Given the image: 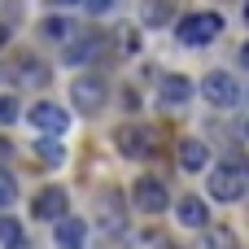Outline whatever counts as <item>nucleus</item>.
Wrapping results in <instances>:
<instances>
[{
  "label": "nucleus",
  "instance_id": "9",
  "mask_svg": "<svg viewBox=\"0 0 249 249\" xmlns=\"http://www.w3.org/2000/svg\"><path fill=\"white\" fill-rule=\"evenodd\" d=\"M188 96H193V79H184V74H166L162 88H158V105L162 109H184Z\"/></svg>",
  "mask_w": 249,
  "mask_h": 249
},
{
  "label": "nucleus",
  "instance_id": "8",
  "mask_svg": "<svg viewBox=\"0 0 249 249\" xmlns=\"http://www.w3.org/2000/svg\"><path fill=\"white\" fill-rule=\"evenodd\" d=\"M101 48H105V35H101V31H88V35H70L61 57H66L70 66H88V61L101 57Z\"/></svg>",
  "mask_w": 249,
  "mask_h": 249
},
{
  "label": "nucleus",
  "instance_id": "7",
  "mask_svg": "<svg viewBox=\"0 0 249 249\" xmlns=\"http://www.w3.org/2000/svg\"><path fill=\"white\" fill-rule=\"evenodd\" d=\"M66 210H70V197H66V188H57V184L39 188L35 201H31V214H35L39 223H53V219H61Z\"/></svg>",
  "mask_w": 249,
  "mask_h": 249
},
{
  "label": "nucleus",
  "instance_id": "27",
  "mask_svg": "<svg viewBox=\"0 0 249 249\" xmlns=\"http://www.w3.org/2000/svg\"><path fill=\"white\" fill-rule=\"evenodd\" d=\"M162 249H171V245H162Z\"/></svg>",
  "mask_w": 249,
  "mask_h": 249
},
{
  "label": "nucleus",
  "instance_id": "5",
  "mask_svg": "<svg viewBox=\"0 0 249 249\" xmlns=\"http://www.w3.org/2000/svg\"><path fill=\"white\" fill-rule=\"evenodd\" d=\"M26 123H31L39 136H66V127H70L66 109H61V105H53V101H35V105H31V114H26Z\"/></svg>",
  "mask_w": 249,
  "mask_h": 249
},
{
  "label": "nucleus",
  "instance_id": "16",
  "mask_svg": "<svg viewBox=\"0 0 249 249\" xmlns=\"http://www.w3.org/2000/svg\"><path fill=\"white\" fill-rule=\"evenodd\" d=\"M140 22L144 26H166L171 22V0H144L140 4Z\"/></svg>",
  "mask_w": 249,
  "mask_h": 249
},
{
  "label": "nucleus",
  "instance_id": "21",
  "mask_svg": "<svg viewBox=\"0 0 249 249\" xmlns=\"http://www.w3.org/2000/svg\"><path fill=\"white\" fill-rule=\"evenodd\" d=\"M0 123H4V127L18 123V101H13V96H0Z\"/></svg>",
  "mask_w": 249,
  "mask_h": 249
},
{
  "label": "nucleus",
  "instance_id": "14",
  "mask_svg": "<svg viewBox=\"0 0 249 249\" xmlns=\"http://www.w3.org/2000/svg\"><path fill=\"white\" fill-rule=\"evenodd\" d=\"M206 162H210V149L201 140H184L179 144V166L184 171H206Z\"/></svg>",
  "mask_w": 249,
  "mask_h": 249
},
{
  "label": "nucleus",
  "instance_id": "6",
  "mask_svg": "<svg viewBox=\"0 0 249 249\" xmlns=\"http://www.w3.org/2000/svg\"><path fill=\"white\" fill-rule=\"evenodd\" d=\"M131 201H136L140 214H162V210L171 206V193H166L162 179H136V184H131Z\"/></svg>",
  "mask_w": 249,
  "mask_h": 249
},
{
  "label": "nucleus",
  "instance_id": "10",
  "mask_svg": "<svg viewBox=\"0 0 249 249\" xmlns=\"http://www.w3.org/2000/svg\"><path fill=\"white\" fill-rule=\"evenodd\" d=\"M114 144H118V153H123V158H144V149H149L144 127H136V123H123V127L114 131Z\"/></svg>",
  "mask_w": 249,
  "mask_h": 249
},
{
  "label": "nucleus",
  "instance_id": "19",
  "mask_svg": "<svg viewBox=\"0 0 249 249\" xmlns=\"http://www.w3.org/2000/svg\"><path fill=\"white\" fill-rule=\"evenodd\" d=\"M22 236V223L13 219V214H0V245H9V241H18Z\"/></svg>",
  "mask_w": 249,
  "mask_h": 249
},
{
  "label": "nucleus",
  "instance_id": "22",
  "mask_svg": "<svg viewBox=\"0 0 249 249\" xmlns=\"http://www.w3.org/2000/svg\"><path fill=\"white\" fill-rule=\"evenodd\" d=\"M118 44H123V53L131 57V53H136V31H131V26H127V31H118Z\"/></svg>",
  "mask_w": 249,
  "mask_h": 249
},
{
  "label": "nucleus",
  "instance_id": "23",
  "mask_svg": "<svg viewBox=\"0 0 249 249\" xmlns=\"http://www.w3.org/2000/svg\"><path fill=\"white\" fill-rule=\"evenodd\" d=\"M79 9H88V13H105V9H114V0H79Z\"/></svg>",
  "mask_w": 249,
  "mask_h": 249
},
{
  "label": "nucleus",
  "instance_id": "12",
  "mask_svg": "<svg viewBox=\"0 0 249 249\" xmlns=\"http://www.w3.org/2000/svg\"><path fill=\"white\" fill-rule=\"evenodd\" d=\"M13 79H18L22 88H44V83H48V66H44L39 57H18Z\"/></svg>",
  "mask_w": 249,
  "mask_h": 249
},
{
  "label": "nucleus",
  "instance_id": "18",
  "mask_svg": "<svg viewBox=\"0 0 249 249\" xmlns=\"http://www.w3.org/2000/svg\"><path fill=\"white\" fill-rule=\"evenodd\" d=\"M44 35H48V39H70V35H74V22H70V18H48V22H44Z\"/></svg>",
  "mask_w": 249,
  "mask_h": 249
},
{
  "label": "nucleus",
  "instance_id": "25",
  "mask_svg": "<svg viewBox=\"0 0 249 249\" xmlns=\"http://www.w3.org/2000/svg\"><path fill=\"white\" fill-rule=\"evenodd\" d=\"M4 44H9V26H0V48H4Z\"/></svg>",
  "mask_w": 249,
  "mask_h": 249
},
{
  "label": "nucleus",
  "instance_id": "13",
  "mask_svg": "<svg viewBox=\"0 0 249 249\" xmlns=\"http://www.w3.org/2000/svg\"><path fill=\"white\" fill-rule=\"evenodd\" d=\"M175 219H179L184 228H206V223H210V210H206L201 197H179V201H175Z\"/></svg>",
  "mask_w": 249,
  "mask_h": 249
},
{
  "label": "nucleus",
  "instance_id": "20",
  "mask_svg": "<svg viewBox=\"0 0 249 249\" xmlns=\"http://www.w3.org/2000/svg\"><path fill=\"white\" fill-rule=\"evenodd\" d=\"M13 197H18V184H13V175L0 166V206H13Z\"/></svg>",
  "mask_w": 249,
  "mask_h": 249
},
{
  "label": "nucleus",
  "instance_id": "15",
  "mask_svg": "<svg viewBox=\"0 0 249 249\" xmlns=\"http://www.w3.org/2000/svg\"><path fill=\"white\" fill-rule=\"evenodd\" d=\"M35 162H44V166H61V162H66V149H61V140H57V136H48V140H35Z\"/></svg>",
  "mask_w": 249,
  "mask_h": 249
},
{
  "label": "nucleus",
  "instance_id": "17",
  "mask_svg": "<svg viewBox=\"0 0 249 249\" xmlns=\"http://www.w3.org/2000/svg\"><path fill=\"white\" fill-rule=\"evenodd\" d=\"M197 232H201V249H241V245H236V236H232L228 228H214V232L197 228Z\"/></svg>",
  "mask_w": 249,
  "mask_h": 249
},
{
  "label": "nucleus",
  "instance_id": "24",
  "mask_svg": "<svg viewBox=\"0 0 249 249\" xmlns=\"http://www.w3.org/2000/svg\"><path fill=\"white\" fill-rule=\"evenodd\" d=\"M0 249H31V241H26V236H18V241H9V245H0Z\"/></svg>",
  "mask_w": 249,
  "mask_h": 249
},
{
  "label": "nucleus",
  "instance_id": "26",
  "mask_svg": "<svg viewBox=\"0 0 249 249\" xmlns=\"http://www.w3.org/2000/svg\"><path fill=\"white\" fill-rule=\"evenodd\" d=\"M53 4H79V0H53Z\"/></svg>",
  "mask_w": 249,
  "mask_h": 249
},
{
  "label": "nucleus",
  "instance_id": "2",
  "mask_svg": "<svg viewBox=\"0 0 249 249\" xmlns=\"http://www.w3.org/2000/svg\"><path fill=\"white\" fill-rule=\"evenodd\" d=\"M245 166H241V162H223V166H214V171H210V197H214V201H228V206H232V201H241V197H245Z\"/></svg>",
  "mask_w": 249,
  "mask_h": 249
},
{
  "label": "nucleus",
  "instance_id": "3",
  "mask_svg": "<svg viewBox=\"0 0 249 249\" xmlns=\"http://www.w3.org/2000/svg\"><path fill=\"white\" fill-rule=\"evenodd\" d=\"M201 96H206L214 109H236V105H241V83H236V74H228V70H210V74L201 79Z\"/></svg>",
  "mask_w": 249,
  "mask_h": 249
},
{
  "label": "nucleus",
  "instance_id": "4",
  "mask_svg": "<svg viewBox=\"0 0 249 249\" xmlns=\"http://www.w3.org/2000/svg\"><path fill=\"white\" fill-rule=\"evenodd\" d=\"M105 96H109V88H105V79H96V74H79V79L70 83V101H74V109H79L83 118L101 114V109H105Z\"/></svg>",
  "mask_w": 249,
  "mask_h": 249
},
{
  "label": "nucleus",
  "instance_id": "1",
  "mask_svg": "<svg viewBox=\"0 0 249 249\" xmlns=\"http://www.w3.org/2000/svg\"><path fill=\"white\" fill-rule=\"evenodd\" d=\"M219 31H223V18H219V13H188V18L175 22V35H179V44H188V48L210 44Z\"/></svg>",
  "mask_w": 249,
  "mask_h": 249
},
{
  "label": "nucleus",
  "instance_id": "11",
  "mask_svg": "<svg viewBox=\"0 0 249 249\" xmlns=\"http://www.w3.org/2000/svg\"><path fill=\"white\" fill-rule=\"evenodd\" d=\"M53 223H57V245L61 249H83V241H88V223H83V219L61 214V219H53Z\"/></svg>",
  "mask_w": 249,
  "mask_h": 249
}]
</instances>
